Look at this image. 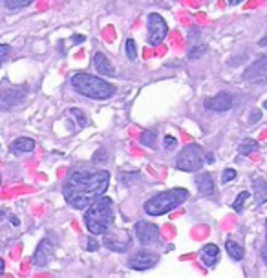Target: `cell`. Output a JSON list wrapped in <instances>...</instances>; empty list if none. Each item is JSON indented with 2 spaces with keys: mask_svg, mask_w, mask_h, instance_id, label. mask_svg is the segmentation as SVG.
<instances>
[{
  "mask_svg": "<svg viewBox=\"0 0 267 278\" xmlns=\"http://www.w3.org/2000/svg\"><path fill=\"white\" fill-rule=\"evenodd\" d=\"M102 244L106 246V249L114 252H126L130 249L132 238H130V232L126 229L114 227V224H110V227L102 232Z\"/></svg>",
  "mask_w": 267,
  "mask_h": 278,
  "instance_id": "6",
  "label": "cell"
},
{
  "mask_svg": "<svg viewBox=\"0 0 267 278\" xmlns=\"http://www.w3.org/2000/svg\"><path fill=\"white\" fill-rule=\"evenodd\" d=\"M260 118H262V112L258 110V112L251 114V118H249V123H256V121H260Z\"/></svg>",
  "mask_w": 267,
  "mask_h": 278,
  "instance_id": "31",
  "label": "cell"
},
{
  "mask_svg": "<svg viewBox=\"0 0 267 278\" xmlns=\"http://www.w3.org/2000/svg\"><path fill=\"white\" fill-rule=\"evenodd\" d=\"M82 242H84V244H82V247H84L86 251H97V249H99V242L94 238V234L88 236V238H84Z\"/></svg>",
  "mask_w": 267,
  "mask_h": 278,
  "instance_id": "26",
  "label": "cell"
},
{
  "mask_svg": "<svg viewBox=\"0 0 267 278\" xmlns=\"http://www.w3.org/2000/svg\"><path fill=\"white\" fill-rule=\"evenodd\" d=\"M108 183H110V174L106 170H72L66 178L62 194L70 207L84 210L94 200L106 192Z\"/></svg>",
  "mask_w": 267,
  "mask_h": 278,
  "instance_id": "1",
  "label": "cell"
},
{
  "mask_svg": "<svg viewBox=\"0 0 267 278\" xmlns=\"http://www.w3.org/2000/svg\"><path fill=\"white\" fill-rule=\"evenodd\" d=\"M10 46H8V44H0V62H2V60L6 59V57H8V54H10Z\"/></svg>",
  "mask_w": 267,
  "mask_h": 278,
  "instance_id": "30",
  "label": "cell"
},
{
  "mask_svg": "<svg viewBox=\"0 0 267 278\" xmlns=\"http://www.w3.org/2000/svg\"><path fill=\"white\" fill-rule=\"evenodd\" d=\"M35 148V141L30 138H18L15 141V143H11L10 150L13 152V154H26V152H32V150Z\"/></svg>",
  "mask_w": 267,
  "mask_h": 278,
  "instance_id": "16",
  "label": "cell"
},
{
  "mask_svg": "<svg viewBox=\"0 0 267 278\" xmlns=\"http://www.w3.org/2000/svg\"><path fill=\"white\" fill-rule=\"evenodd\" d=\"M24 97V90H18V88H6L2 90V97H0V104L4 108L15 106L16 102L20 101Z\"/></svg>",
  "mask_w": 267,
  "mask_h": 278,
  "instance_id": "14",
  "label": "cell"
},
{
  "mask_svg": "<svg viewBox=\"0 0 267 278\" xmlns=\"http://www.w3.org/2000/svg\"><path fill=\"white\" fill-rule=\"evenodd\" d=\"M207 54V44H190L188 46V59H200Z\"/></svg>",
  "mask_w": 267,
  "mask_h": 278,
  "instance_id": "20",
  "label": "cell"
},
{
  "mask_svg": "<svg viewBox=\"0 0 267 278\" xmlns=\"http://www.w3.org/2000/svg\"><path fill=\"white\" fill-rule=\"evenodd\" d=\"M84 225L88 232L94 236L102 234L104 230L114 224V207L110 198H106L104 194L94 200L88 207L84 208Z\"/></svg>",
  "mask_w": 267,
  "mask_h": 278,
  "instance_id": "2",
  "label": "cell"
},
{
  "mask_svg": "<svg viewBox=\"0 0 267 278\" xmlns=\"http://www.w3.org/2000/svg\"><path fill=\"white\" fill-rule=\"evenodd\" d=\"M72 86L77 94L84 97H90V99H96V101H104V99H110V97L116 94V86L108 80L101 79V77H96V75L90 74H75L72 75Z\"/></svg>",
  "mask_w": 267,
  "mask_h": 278,
  "instance_id": "3",
  "label": "cell"
},
{
  "mask_svg": "<svg viewBox=\"0 0 267 278\" xmlns=\"http://www.w3.org/2000/svg\"><path fill=\"white\" fill-rule=\"evenodd\" d=\"M0 183H2V178H0Z\"/></svg>",
  "mask_w": 267,
  "mask_h": 278,
  "instance_id": "36",
  "label": "cell"
},
{
  "mask_svg": "<svg viewBox=\"0 0 267 278\" xmlns=\"http://www.w3.org/2000/svg\"><path fill=\"white\" fill-rule=\"evenodd\" d=\"M251 198V194L247 192V190H244V192L238 194V198L234 200V204H232V208H234L236 212H240L242 208H244V204H246L247 200Z\"/></svg>",
  "mask_w": 267,
  "mask_h": 278,
  "instance_id": "25",
  "label": "cell"
},
{
  "mask_svg": "<svg viewBox=\"0 0 267 278\" xmlns=\"http://www.w3.org/2000/svg\"><path fill=\"white\" fill-rule=\"evenodd\" d=\"M236 178V170L234 168H225L224 174H222V183H229Z\"/></svg>",
  "mask_w": 267,
  "mask_h": 278,
  "instance_id": "27",
  "label": "cell"
},
{
  "mask_svg": "<svg viewBox=\"0 0 267 278\" xmlns=\"http://www.w3.org/2000/svg\"><path fill=\"white\" fill-rule=\"evenodd\" d=\"M196 183H198L200 194L208 196V198L214 196V182H212V176H210V174H202V176H198Z\"/></svg>",
  "mask_w": 267,
  "mask_h": 278,
  "instance_id": "17",
  "label": "cell"
},
{
  "mask_svg": "<svg viewBox=\"0 0 267 278\" xmlns=\"http://www.w3.org/2000/svg\"><path fill=\"white\" fill-rule=\"evenodd\" d=\"M232 104H234V99L229 94H218L210 99H205V102H203V106L210 112H229Z\"/></svg>",
  "mask_w": 267,
  "mask_h": 278,
  "instance_id": "12",
  "label": "cell"
},
{
  "mask_svg": "<svg viewBox=\"0 0 267 278\" xmlns=\"http://www.w3.org/2000/svg\"><path fill=\"white\" fill-rule=\"evenodd\" d=\"M163 144H165V148H174V146L178 144V141H176V138H172V136H166L165 141H163Z\"/></svg>",
  "mask_w": 267,
  "mask_h": 278,
  "instance_id": "29",
  "label": "cell"
},
{
  "mask_svg": "<svg viewBox=\"0 0 267 278\" xmlns=\"http://www.w3.org/2000/svg\"><path fill=\"white\" fill-rule=\"evenodd\" d=\"M82 40H84V37H82V35H75V37H74V42H82Z\"/></svg>",
  "mask_w": 267,
  "mask_h": 278,
  "instance_id": "32",
  "label": "cell"
},
{
  "mask_svg": "<svg viewBox=\"0 0 267 278\" xmlns=\"http://www.w3.org/2000/svg\"><path fill=\"white\" fill-rule=\"evenodd\" d=\"M230 6H236V4H240V2H244V0H227Z\"/></svg>",
  "mask_w": 267,
  "mask_h": 278,
  "instance_id": "33",
  "label": "cell"
},
{
  "mask_svg": "<svg viewBox=\"0 0 267 278\" xmlns=\"http://www.w3.org/2000/svg\"><path fill=\"white\" fill-rule=\"evenodd\" d=\"M94 66H96L97 72L101 75H104V77H114V75H116V70L112 68V62L106 59V55H102V54L94 55Z\"/></svg>",
  "mask_w": 267,
  "mask_h": 278,
  "instance_id": "15",
  "label": "cell"
},
{
  "mask_svg": "<svg viewBox=\"0 0 267 278\" xmlns=\"http://www.w3.org/2000/svg\"><path fill=\"white\" fill-rule=\"evenodd\" d=\"M225 251H227V254H229L232 260H244V247L238 246V242H232V240H227V244H225Z\"/></svg>",
  "mask_w": 267,
  "mask_h": 278,
  "instance_id": "18",
  "label": "cell"
},
{
  "mask_svg": "<svg viewBox=\"0 0 267 278\" xmlns=\"http://www.w3.org/2000/svg\"><path fill=\"white\" fill-rule=\"evenodd\" d=\"M136 238L143 246H154L160 240V230L156 225L148 224V222H138L136 224Z\"/></svg>",
  "mask_w": 267,
  "mask_h": 278,
  "instance_id": "9",
  "label": "cell"
},
{
  "mask_svg": "<svg viewBox=\"0 0 267 278\" xmlns=\"http://www.w3.org/2000/svg\"><path fill=\"white\" fill-rule=\"evenodd\" d=\"M54 256H55V247H54V244L46 238V240H42L38 244L35 252H33V266L44 268V266H48V264L52 262V258Z\"/></svg>",
  "mask_w": 267,
  "mask_h": 278,
  "instance_id": "11",
  "label": "cell"
},
{
  "mask_svg": "<svg viewBox=\"0 0 267 278\" xmlns=\"http://www.w3.org/2000/svg\"><path fill=\"white\" fill-rule=\"evenodd\" d=\"M256 148H258V143L256 141H252V139H246V141L238 146L240 154H244V156H247L249 152H252V150H256Z\"/></svg>",
  "mask_w": 267,
  "mask_h": 278,
  "instance_id": "23",
  "label": "cell"
},
{
  "mask_svg": "<svg viewBox=\"0 0 267 278\" xmlns=\"http://www.w3.org/2000/svg\"><path fill=\"white\" fill-rule=\"evenodd\" d=\"M198 256H200V262H202L205 268H212L214 264L218 262V256H220L218 246H214V244L203 246L202 249H200Z\"/></svg>",
  "mask_w": 267,
  "mask_h": 278,
  "instance_id": "13",
  "label": "cell"
},
{
  "mask_svg": "<svg viewBox=\"0 0 267 278\" xmlns=\"http://www.w3.org/2000/svg\"><path fill=\"white\" fill-rule=\"evenodd\" d=\"M205 152L200 144L188 143L187 146H183V150L178 154L176 166L183 172H198L205 163Z\"/></svg>",
  "mask_w": 267,
  "mask_h": 278,
  "instance_id": "5",
  "label": "cell"
},
{
  "mask_svg": "<svg viewBox=\"0 0 267 278\" xmlns=\"http://www.w3.org/2000/svg\"><path fill=\"white\" fill-rule=\"evenodd\" d=\"M124 50H126V57H128V60L138 59V48H136V40H134V38H128V40H126Z\"/></svg>",
  "mask_w": 267,
  "mask_h": 278,
  "instance_id": "24",
  "label": "cell"
},
{
  "mask_svg": "<svg viewBox=\"0 0 267 278\" xmlns=\"http://www.w3.org/2000/svg\"><path fill=\"white\" fill-rule=\"evenodd\" d=\"M4 216H6V212H4V210H0V220L4 218Z\"/></svg>",
  "mask_w": 267,
  "mask_h": 278,
  "instance_id": "35",
  "label": "cell"
},
{
  "mask_svg": "<svg viewBox=\"0 0 267 278\" xmlns=\"http://www.w3.org/2000/svg\"><path fill=\"white\" fill-rule=\"evenodd\" d=\"M2 271H4V262L0 260V274H2Z\"/></svg>",
  "mask_w": 267,
  "mask_h": 278,
  "instance_id": "34",
  "label": "cell"
},
{
  "mask_svg": "<svg viewBox=\"0 0 267 278\" xmlns=\"http://www.w3.org/2000/svg\"><path fill=\"white\" fill-rule=\"evenodd\" d=\"M70 116H72V118L77 121V124H79V126H82V128H84V126H88V119H86V116L82 114V110H79V108H70Z\"/></svg>",
  "mask_w": 267,
  "mask_h": 278,
  "instance_id": "21",
  "label": "cell"
},
{
  "mask_svg": "<svg viewBox=\"0 0 267 278\" xmlns=\"http://www.w3.org/2000/svg\"><path fill=\"white\" fill-rule=\"evenodd\" d=\"M244 79L252 84H266L267 82V57H260L256 62H252L244 74Z\"/></svg>",
  "mask_w": 267,
  "mask_h": 278,
  "instance_id": "8",
  "label": "cell"
},
{
  "mask_svg": "<svg viewBox=\"0 0 267 278\" xmlns=\"http://www.w3.org/2000/svg\"><path fill=\"white\" fill-rule=\"evenodd\" d=\"M6 2V8L8 10H22V8H28V6L32 4L33 0H4Z\"/></svg>",
  "mask_w": 267,
  "mask_h": 278,
  "instance_id": "22",
  "label": "cell"
},
{
  "mask_svg": "<svg viewBox=\"0 0 267 278\" xmlns=\"http://www.w3.org/2000/svg\"><path fill=\"white\" fill-rule=\"evenodd\" d=\"M139 144L146 146V148H154L156 146V130H144L139 136Z\"/></svg>",
  "mask_w": 267,
  "mask_h": 278,
  "instance_id": "19",
  "label": "cell"
},
{
  "mask_svg": "<svg viewBox=\"0 0 267 278\" xmlns=\"http://www.w3.org/2000/svg\"><path fill=\"white\" fill-rule=\"evenodd\" d=\"M166 32H168V26H166L165 18L160 15V13H150L148 15V37H146V42L156 48L160 46L166 37Z\"/></svg>",
  "mask_w": 267,
  "mask_h": 278,
  "instance_id": "7",
  "label": "cell"
},
{
  "mask_svg": "<svg viewBox=\"0 0 267 278\" xmlns=\"http://www.w3.org/2000/svg\"><path fill=\"white\" fill-rule=\"evenodd\" d=\"M158 262H160V256L156 252L139 251L136 256H132L128 260V268L134 269V271H146V269L154 268Z\"/></svg>",
  "mask_w": 267,
  "mask_h": 278,
  "instance_id": "10",
  "label": "cell"
},
{
  "mask_svg": "<svg viewBox=\"0 0 267 278\" xmlns=\"http://www.w3.org/2000/svg\"><path fill=\"white\" fill-rule=\"evenodd\" d=\"M92 161H94V163H106L108 161L106 152H104V150H97V154L92 158Z\"/></svg>",
  "mask_w": 267,
  "mask_h": 278,
  "instance_id": "28",
  "label": "cell"
},
{
  "mask_svg": "<svg viewBox=\"0 0 267 278\" xmlns=\"http://www.w3.org/2000/svg\"><path fill=\"white\" fill-rule=\"evenodd\" d=\"M188 198V190L185 188H170L165 192H160L158 196L150 198L148 202H144L143 208L144 212L150 216H161L178 208L182 204H185V200Z\"/></svg>",
  "mask_w": 267,
  "mask_h": 278,
  "instance_id": "4",
  "label": "cell"
}]
</instances>
